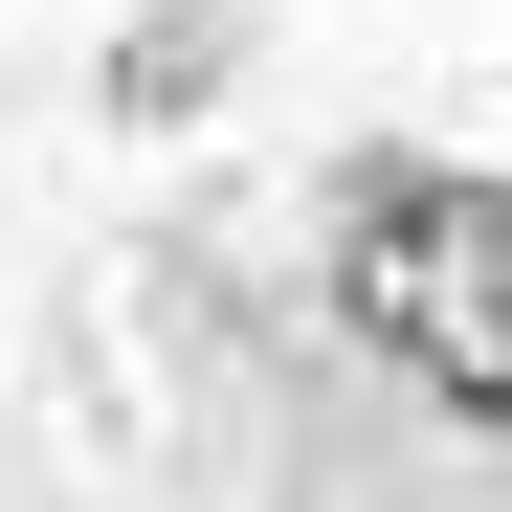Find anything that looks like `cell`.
Masks as SVG:
<instances>
[{"mask_svg": "<svg viewBox=\"0 0 512 512\" xmlns=\"http://www.w3.org/2000/svg\"><path fill=\"white\" fill-rule=\"evenodd\" d=\"M334 312H357L423 401L512 423V179H468V156H357V179H334Z\"/></svg>", "mask_w": 512, "mask_h": 512, "instance_id": "6da1fadb", "label": "cell"}, {"mask_svg": "<svg viewBox=\"0 0 512 512\" xmlns=\"http://www.w3.org/2000/svg\"><path fill=\"white\" fill-rule=\"evenodd\" d=\"M245 67H268V0H134V23H90V112L112 134H179V112H223Z\"/></svg>", "mask_w": 512, "mask_h": 512, "instance_id": "7a4b0ae2", "label": "cell"}]
</instances>
